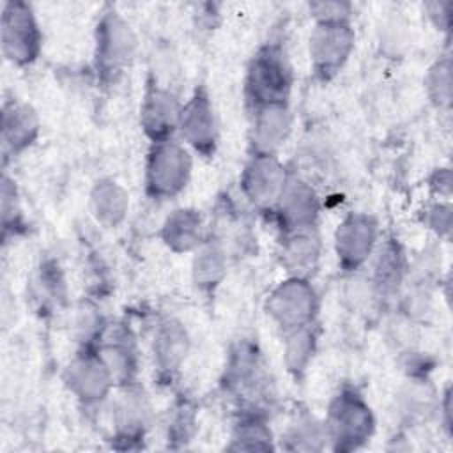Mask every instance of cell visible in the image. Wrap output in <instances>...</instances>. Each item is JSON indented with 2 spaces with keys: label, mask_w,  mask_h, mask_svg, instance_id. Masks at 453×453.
I'll list each match as a JSON object with an SVG mask.
<instances>
[{
  "label": "cell",
  "mask_w": 453,
  "mask_h": 453,
  "mask_svg": "<svg viewBox=\"0 0 453 453\" xmlns=\"http://www.w3.org/2000/svg\"><path fill=\"white\" fill-rule=\"evenodd\" d=\"M276 437L269 426V416L265 411L244 409L232 426L228 451H273L276 449Z\"/></svg>",
  "instance_id": "obj_25"
},
{
  "label": "cell",
  "mask_w": 453,
  "mask_h": 453,
  "mask_svg": "<svg viewBox=\"0 0 453 453\" xmlns=\"http://www.w3.org/2000/svg\"><path fill=\"white\" fill-rule=\"evenodd\" d=\"M62 382L76 402L88 409L106 403L117 388L113 373L97 347H78L64 366Z\"/></svg>",
  "instance_id": "obj_9"
},
{
  "label": "cell",
  "mask_w": 453,
  "mask_h": 453,
  "mask_svg": "<svg viewBox=\"0 0 453 453\" xmlns=\"http://www.w3.org/2000/svg\"><path fill=\"white\" fill-rule=\"evenodd\" d=\"M42 28L34 5L23 0H7L0 14V48L4 58L16 67L35 64L42 51Z\"/></svg>",
  "instance_id": "obj_7"
},
{
  "label": "cell",
  "mask_w": 453,
  "mask_h": 453,
  "mask_svg": "<svg viewBox=\"0 0 453 453\" xmlns=\"http://www.w3.org/2000/svg\"><path fill=\"white\" fill-rule=\"evenodd\" d=\"M294 83L296 74L285 44L278 39L262 42L246 65L244 101L248 111L258 106L290 103Z\"/></svg>",
  "instance_id": "obj_1"
},
{
  "label": "cell",
  "mask_w": 453,
  "mask_h": 453,
  "mask_svg": "<svg viewBox=\"0 0 453 453\" xmlns=\"http://www.w3.org/2000/svg\"><path fill=\"white\" fill-rule=\"evenodd\" d=\"M159 239L172 253H193L207 239L202 212L195 207H175L163 219Z\"/></svg>",
  "instance_id": "obj_23"
},
{
  "label": "cell",
  "mask_w": 453,
  "mask_h": 453,
  "mask_svg": "<svg viewBox=\"0 0 453 453\" xmlns=\"http://www.w3.org/2000/svg\"><path fill=\"white\" fill-rule=\"evenodd\" d=\"M138 34L122 12L106 5L94 27V71L103 83H115L136 60Z\"/></svg>",
  "instance_id": "obj_3"
},
{
  "label": "cell",
  "mask_w": 453,
  "mask_h": 453,
  "mask_svg": "<svg viewBox=\"0 0 453 453\" xmlns=\"http://www.w3.org/2000/svg\"><path fill=\"white\" fill-rule=\"evenodd\" d=\"M96 347L110 366L117 386L138 382L140 354L136 338L126 324H108Z\"/></svg>",
  "instance_id": "obj_19"
},
{
  "label": "cell",
  "mask_w": 453,
  "mask_h": 453,
  "mask_svg": "<svg viewBox=\"0 0 453 453\" xmlns=\"http://www.w3.org/2000/svg\"><path fill=\"white\" fill-rule=\"evenodd\" d=\"M423 11L426 12V18L437 30L449 32L451 2H428L423 5Z\"/></svg>",
  "instance_id": "obj_33"
},
{
  "label": "cell",
  "mask_w": 453,
  "mask_h": 453,
  "mask_svg": "<svg viewBox=\"0 0 453 453\" xmlns=\"http://www.w3.org/2000/svg\"><path fill=\"white\" fill-rule=\"evenodd\" d=\"M276 444L285 451H322L327 448L324 423L308 409L296 411Z\"/></svg>",
  "instance_id": "obj_26"
},
{
  "label": "cell",
  "mask_w": 453,
  "mask_h": 453,
  "mask_svg": "<svg viewBox=\"0 0 453 453\" xmlns=\"http://www.w3.org/2000/svg\"><path fill=\"white\" fill-rule=\"evenodd\" d=\"M196 432V409L189 400H182L172 407L166 419V441L173 448L186 444Z\"/></svg>",
  "instance_id": "obj_29"
},
{
  "label": "cell",
  "mask_w": 453,
  "mask_h": 453,
  "mask_svg": "<svg viewBox=\"0 0 453 453\" xmlns=\"http://www.w3.org/2000/svg\"><path fill=\"white\" fill-rule=\"evenodd\" d=\"M322 239L317 228H303L280 234L278 260L287 276L310 278L322 258Z\"/></svg>",
  "instance_id": "obj_21"
},
{
  "label": "cell",
  "mask_w": 453,
  "mask_h": 453,
  "mask_svg": "<svg viewBox=\"0 0 453 453\" xmlns=\"http://www.w3.org/2000/svg\"><path fill=\"white\" fill-rule=\"evenodd\" d=\"M294 129V111L290 103L267 104L250 110L248 143L253 154L278 156Z\"/></svg>",
  "instance_id": "obj_18"
},
{
  "label": "cell",
  "mask_w": 453,
  "mask_h": 453,
  "mask_svg": "<svg viewBox=\"0 0 453 453\" xmlns=\"http://www.w3.org/2000/svg\"><path fill=\"white\" fill-rule=\"evenodd\" d=\"M356 50L352 21H313L308 35V58L319 83L333 81L347 65Z\"/></svg>",
  "instance_id": "obj_8"
},
{
  "label": "cell",
  "mask_w": 453,
  "mask_h": 453,
  "mask_svg": "<svg viewBox=\"0 0 453 453\" xmlns=\"http://www.w3.org/2000/svg\"><path fill=\"white\" fill-rule=\"evenodd\" d=\"M322 423L327 448L340 453L365 448L377 428L372 405L361 389L350 382L340 386L331 396Z\"/></svg>",
  "instance_id": "obj_2"
},
{
  "label": "cell",
  "mask_w": 453,
  "mask_h": 453,
  "mask_svg": "<svg viewBox=\"0 0 453 453\" xmlns=\"http://www.w3.org/2000/svg\"><path fill=\"white\" fill-rule=\"evenodd\" d=\"M129 193L127 189L111 177L97 179L88 193V211L92 219L106 228H119L129 212Z\"/></svg>",
  "instance_id": "obj_24"
},
{
  "label": "cell",
  "mask_w": 453,
  "mask_h": 453,
  "mask_svg": "<svg viewBox=\"0 0 453 453\" xmlns=\"http://www.w3.org/2000/svg\"><path fill=\"white\" fill-rule=\"evenodd\" d=\"M372 271L366 274L379 303H389L400 296V290L411 276V262L403 246L395 235L380 237L370 262Z\"/></svg>",
  "instance_id": "obj_16"
},
{
  "label": "cell",
  "mask_w": 453,
  "mask_h": 453,
  "mask_svg": "<svg viewBox=\"0 0 453 453\" xmlns=\"http://www.w3.org/2000/svg\"><path fill=\"white\" fill-rule=\"evenodd\" d=\"M150 352L157 379L166 384L172 382L191 352V336L186 324L175 317L161 319L154 327Z\"/></svg>",
  "instance_id": "obj_17"
},
{
  "label": "cell",
  "mask_w": 453,
  "mask_h": 453,
  "mask_svg": "<svg viewBox=\"0 0 453 453\" xmlns=\"http://www.w3.org/2000/svg\"><path fill=\"white\" fill-rule=\"evenodd\" d=\"M21 203L18 195V186L14 179L9 177L7 172L2 175V235L4 242L9 241V237L16 235L21 230Z\"/></svg>",
  "instance_id": "obj_30"
},
{
  "label": "cell",
  "mask_w": 453,
  "mask_h": 453,
  "mask_svg": "<svg viewBox=\"0 0 453 453\" xmlns=\"http://www.w3.org/2000/svg\"><path fill=\"white\" fill-rule=\"evenodd\" d=\"M182 104L184 101L180 99L177 87L165 85L147 76L138 120L150 143L177 136Z\"/></svg>",
  "instance_id": "obj_14"
},
{
  "label": "cell",
  "mask_w": 453,
  "mask_h": 453,
  "mask_svg": "<svg viewBox=\"0 0 453 453\" xmlns=\"http://www.w3.org/2000/svg\"><path fill=\"white\" fill-rule=\"evenodd\" d=\"M177 138L202 157H212L219 145V122L218 113L209 94V88L200 83L184 99Z\"/></svg>",
  "instance_id": "obj_12"
},
{
  "label": "cell",
  "mask_w": 453,
  "mask_h": 453,
  "mask_svg": "<svg viewBox=\"0 0 453 453\" xmlns=\"http://www.w3.org/2000/svg\"><path fill=\"white\" fill-rule=\"evenodd\" d=\"M193 152L177 136L149 145L143 188L152 200H172L186 191L193 177Z\"/></svg>",
  "instance_id": "obj_4"
},
{
  "label": "cell",
  "mask_w": 453,
  "mask_h": 453,
  "mask_svg": "<svg viewBox=\"0 0 453 453\" xmlns=\"http://www.w3.org/2000/svg\"><path fill=\"white\" fill-rule=\"evenodd\" d=\"M306 7L313 21H352L354 14V5L340 0L310 2Z\"/></svg>",
  "instance_id": "obj_32"
},
{
  "label": "cell",
  "mask_w": 453,
  "mask_h": 453,
  "mask_svg": "<svg viewBox=\"0 0 453 453\" xmlns=\"http://www.w3.org/2000/svg\"><path fill=\"white\" fill-rule=\"evenodd\" d=\"M152 423V405L140 382L115 388L110 400L111 441L119 449L138 448Z\"/></svg>",
  "instance_id": "obj_11"
},
{
  "label": "cell",
  "mask_w": 453,
  "mask_h": 453,
  "mask_svg": "<svg viewBox=\"0 0 453 453\" xmlns=\"http://www.w3.org/2000/svg\"><path fill=\"white\" fill-rule=\"evenodd\" d=\"M322 211V202L317 189L301 175L290 172L288 180L278 198L274 209L271 211L280 234L317 228Z\"/></svg>",
  "instance_id": "obj_15"
},
{
  "label": "cell",
  "mask_w": 453,
  "mask_h": 453,
  "mask_svg": "<svg viewBox=\"0 0 453 453\" xmlns=\"http://www.w3.org/2000/svg\"><path fill=\"white\" fill-rule=\"evenodd\" d=\"M430 189L439 196V200H449L451 196V170L448 166L435 168L430 177Z\"/></svg>",
  "instance_id": "obj_34"
},
{
  "label": "cell",
  "mask_w": 453,
  "mask_h": 453,
  "mask_svg": "<svg viewBox=\"0 0 453 453\" xmlns=\"http://www.w3.org/2000/svg\"><path fill=\"white\" fill-rule=\"evenodd\" d=\"M288 175L290 170L280 156L250 152L239 177L241 195L250 207L260 212H271L283 193Z\"/></svg>",
  "instance_id": "obj_13"
},
{
  "label": "cell",
  "mask_w": 453,
  "mask_h": 453,
  "mask_svg": "<svg viewBox=\"0 0 453 453\" xmlns=\"http://www.w3.org/2000/svg\"><path fill=\"white\" fill-rule=\"evenodd\" d=\"M379 219L365 211L347 212L333 234V250L338 267L345 274L365 269L380 241Z\"/></svg>",
  "instance_id": "obj_10"
},
{
  "label": "cell",
  "mask_w": 453,
  "mask_h": 453,
  "mask_svg": "<svg viewBox=\"0 0 453 453\" xmlns=\"http://www.w3.org/2000/svg\"><path fill=\"white\" fill-rule=\"evenodd\" d=\"M221 386L226 395L239 402V411H265L262 402L271 396V380L257 343L242 340L230 350Z\"/></svg>",
  "instance_id": "obj_5"
},
{
  "label": "cell",
  "mask_w": 453,
  "mask_h": 453,
  "mask_svg": "<svg viewBox=\"0 0 453 453\" xmlns=\"http://www.w3.org/2000/svg\"><path fill=\"white\" fill-rule=\"evenodd\" d=\"M264 311L283 336L317 322L320 296L311 283V278L287 276L267 294Z\"/></svg>",
  "instance_id": "obj_6"
},
{
  "label": "cell",
  "mask_w": 453,
  "mask_h": 453,
  "mask_svg": "<svg viewBox=\"0 0 453 453\" xmlns=\"http://www.w3.org/2000/svg\"><path fill=\"white\" fill-rule=\"evenodd\" d=\"M451 83H453L451 58L449 55H441L428 65L423 78L425 94L437 110H448L451 106V96H453Z\"/></svg>",
  "instance_id": "obj_28"
},
{
  "label": "cell",
  "mask_w": 453,
  "mask_h": 453,
  "mask_svg": "<svg viewBox=\"0 0 453 453\" xmlns=\"http://www.w3.org/2000/svg\"><path fill=\"white\" fill-rule=\"evenodd\" d=\"M41 134V117L25 101L7 99L2 106V150L5 159L18 157L28 150Z\"/></svg>",
  "instance_id": "obj_20"
},
{
  "label": "cell",
  "mask_w": 453,
  "mask_h": 453,
  "mask_svg": "<svg viewBox=\"0 0 453 453\" xmlns=\"http://www.w3.org/2000/svg\"><path fill=\"white\" fill-rule=\"evenodd\" d=\"M425 226L435 234V237L448 241L451 235V205L449 200H437L430 203L423 212Z\"/></svg>",
  "instance_id": "obj_31"
},
{
  "label": "cell",
  "mask_w": 453,
  "mask_h": 453,
  "mask_svg": "<svg viewBox=\"0 0 453 453\" xmlns=\"http://www.w3.org/2000/svg\"><path fill=\"white\" fill-rule=\"evenodd\" d=\"M319 334L317 322L283 334V365L294 380L306 377L319 349Z\"/></svg>",
  "instance_id": "obj_27"
},
{
  "label": "cell",
  "mask_w": 453,
  "mask_h": 453,
  "mask_svg": "<svg viewBox=\"0 0 453 453\" xmlns=\"http://www.w3.org/2000/svg\"><path fill=\"white\" fill-rule=\"evenodd\" d=\"M228 273V250L226 246L214 239L207 237L193 253H191V285L205 299L214 297Z\"/></svg>",
  "instance_id": "obj_22"
}]
</instances>
